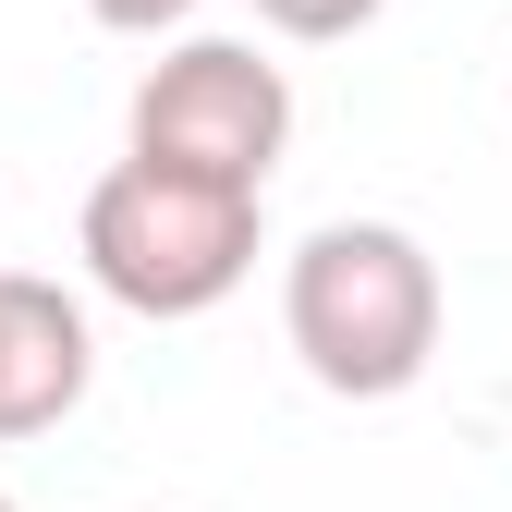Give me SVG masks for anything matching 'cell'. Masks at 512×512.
I'll list each match as a JSON object with an SVG mask.
<instances>
[{
	"label": "cell",
	"mask_w": 512,
	"mask_h": 512,
	"mask_svg": "<svg viewBox=\"0 0 512 512\" xmlns=\"http://www.w3.org/2000/svg\"><path fill=\"white\" fill-rule=\"evenodd\" d=\"M281 342L342 403L415 391L439 354V256L403 220H317L281 256Z\"/></svg>",
	"instance_id": "1"
},
{
	"label": "cell",
	"mask_w": 512,
	"mask_h": 512,
	"mask_svg": "<svg viewBox=\"0 0 512 512\" xmlns=\"http://www.w3.org/2000/svg\"><path fill=\"white\" fill-rule=\"evenodd\" d=\"M86 281L135 317H208L256 281V196L196 171H159V159H110L86 183Z\"/></svg>",
	"instance_id": "2"
},
{
	"label": "cell",
	"mask_w": 512,
	"mask_h": 512,
	"mask_svg": "<svg viewBox=\"0 0 512 512\" xmlns=\"http://www.w3.org/2000/svg\"><path fill=\"white\" fill-rule=\"evenodd\" d=\"M293 147V74L256 37H183L135 74V110H122V159L232 183V196H269V171Z\"/></svg>",
	"instance_id": "3"
},
{
	"label": "cell",
	"mask_w": 512,
	"mask_h": 512,
	"mask_svg": "<svg viewBox=\"0 0 512 512\" xmlns=\"http://www.w3.org/2000/svg\"><path fill=\"white\" fill-rule=\"evenodd\" d=\"M86 391H98L86 305L61 281H37V269H0V452H13V439H49Z\"/></svg>",
	"instance_id": "4"
},
{
	"label": "cell",
	"mask_w": 512,
	"mask_h": 512,
	"mask_svg": "<svg viewBox=\"0 0 512 512\" xmlns=\"http://www.w3.org/2000/svg\"><path fill=\"white\" fill-rule=\"evenodd\" d=\"M256 13H269L281 37H305V49H330V37H366L391 0H256Z\"/></svg>",
	"instance_id": "5"
},
{
	"label": "cell",
	"mask_w": 512,
	"mask_h": 512,
	"mask_svg": "<svg viewBox=\"0 0 512 512\" xmlns=\"http://www.w3.org/2000/svg\"><path fill=\"white\" fill-rule=\"evenodd\" d=\"M86 25H110V37H171V25H196V0H86Z\"/></svg>",
	"instance_id": "6"
},
{
	"label": "cell",
	"mask_w": 512,
	"mask_h": 512,
	"mask_svg": "<svg viewBox=\"0 0 512 512\" xmlns=\"http://www.w3.org/2000/svg\"><path fill=\"white\" fill-rule=\"evenodd\" d=\"M0 512H13V488H0Z\"/></svg>",
	"instance_id": "7"
}]
</instances>
